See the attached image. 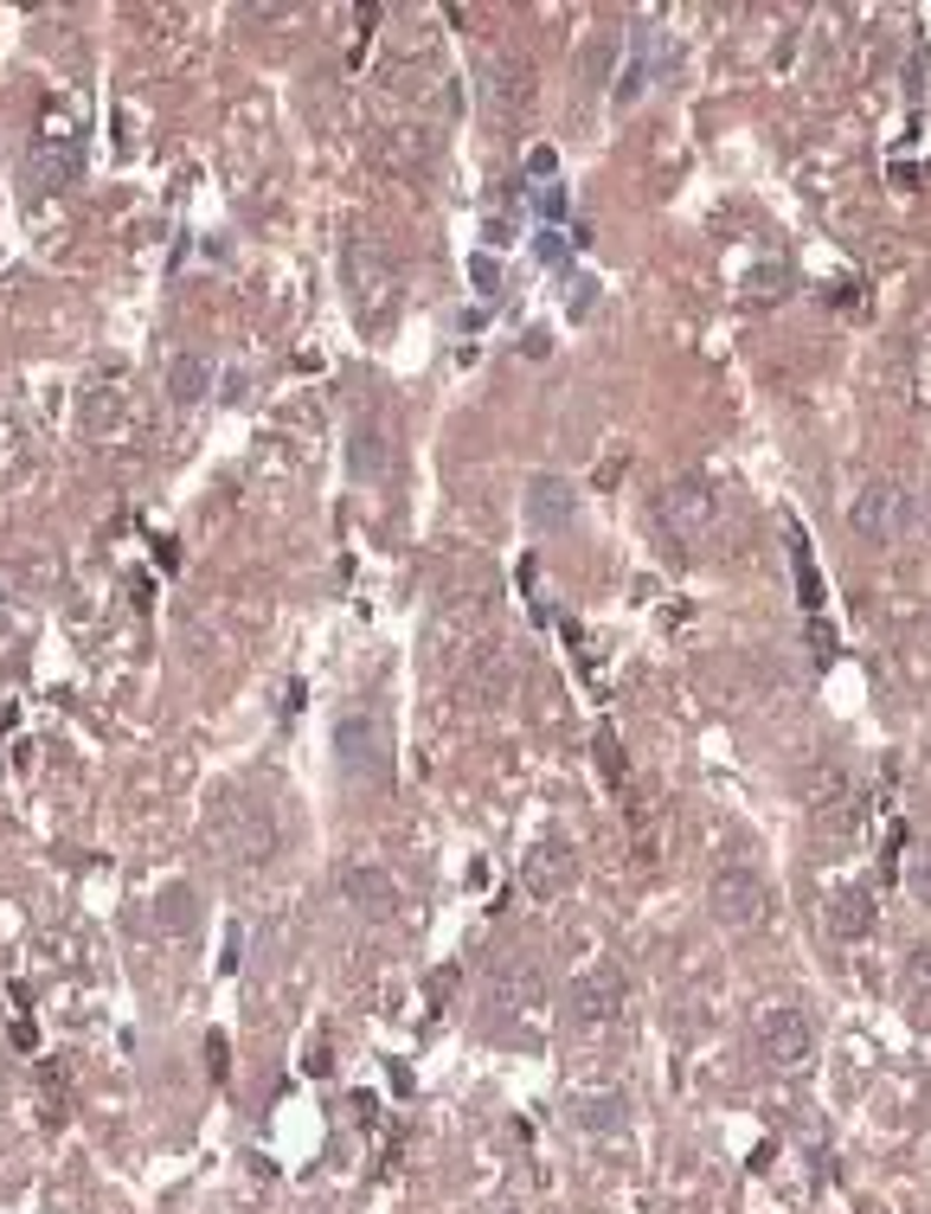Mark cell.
<instances>
[{"mask_svg":"<svg viewBox=\"0 0 931 1214\" xmlns=\"http://www.w3.org/2000/svg\"><path fill=\"white\" fill-rule=\"evenodd\" d=\"M206 842L213 855H225L231 867H264L277 855V810L264 797H244V790H225L213 810H206Z\"/></svg>","mask_w":931,"mask_h":1214,"instance_id":"6da1fadb","label":"cell"},{"mask_svg":"<svg viewBox=\"0 0 931 1214\" xmlns=\"http://www.w3.org/2000/svg\"><path fill=\"white\" fill-rule=\"evenodd\" d=\"M335 759H341V778L386 790L392 785V726L379 714H341L335 719Z\"/></svg>","mask_w":931,"mask_h":1214,"instance_id":"7a4b0ae2","label":"cell"},{"mask_svg":"<svg viewBox=\"0 0 931 1214\" xmlns=\"http://www.w3.org/2000/svg\"><path fill=\"white\" fill-rule=\"evenodd\" d=\"M655 521L668 527V540H681V547H707V534H714V521H719V489L701 476V470L668 476V483L655 489Z\"/></svg>","mask_w":931,"mask_h":1214,"instance_id":"3957f363","label":"cell"},{"mask_svg":"<svg viewBox=\"0 0 931 1214\" xmlns=\"http://www.w3.org/2000/svg\"><path fill=\"white\" fill-rule=\"evenodd\" d=\"M520 649L507 643H482L463 655V675H456V701L463 708H502V701H514V688H520Z\"/></svg>","mask_w":931,"mask_h":1214,"instance_id":"277c9868","label":"cell"},{"mask_svg":"<svg viewBox=\"0 0 931 1214\" xmlns=\"http://www.w3.org/2000/svg\"><path fill=\"white\" fill-rule=\"evenodd\" d=\"M707 913L732 931L758 926V919L771 913V880H765L758 867H745V861H726L714 880H707Z\"/></svg>","mask_w":931,"mask_h":1214,"instance_id":"5b68a950","label":"cell"},{"mask_svg":"<svg viewBox=\"0 0 931 1214\" xmlns=\"http://www.w3.org/2000/svg\"><path fill=\"white\" fill-rule=\"evenodd\" d=\"M348 277H354L360 328H386L392 322V302H399V264L386 258V245L360 238L354 251H348Z\"/></svg>","mask_w":931,"mask_h":1214,"instance_id":"8992f818","label":"cell"},{"mask_svg":"<svg viewBox=\"0 0 931 1214\" xmlns=\"http://www.w3.org/2000/svg\"><path fill=\"white\" fill-rule=\"evenodd\" d=\"M758 1048H765V1061L778 1073H803L816 1061V1022L796 1002H778V1009L758 1015Z\"/></svg>","mask_w":931,"mask_h":1214,"instance_id":"52a82bcc","label":"cell"},{"mask_svg":"<svg viewBox=\"0 0 931 1214\" xmlns=\"http://www.w3.org/2000/svg\"><path fill=\"white\" fill-rule=\"evenodd\" d=\"M848 527H855L867 547H893V540L906 534V489H899L893 476H873V483L855 496V508H848Z\"/></svg>","mask_w":931,"mask_h":1214,"instance_id":"ba28073f","label":"cell"},{"mask_svg":"<svg viewBox=\"0 0 931 1214\" xmlns=\"http://www.w3.org/2000/svg\"><path fill=\"white\" fill-rule=\"evenodd\" d=\"M533 97H540V84H533V65H527V59H495V65L482 72V110H489L502 129L533 110Z\"/></svg>","mask_w":931,"mask_h":1214,"instance_id":"9c48e42d","label":"cell"},{"mask_svg":"<svg viewBox=\"0 0 931 1214\" xmlns=\"http://www.w3.org/2000/svg\"><path fill=\"white\" fill-rule=\"evenodd\" d=\"M573 880H578V849L559 842V836H546V842H533V849L520 855V887H527L533 900H566Z\"/></svg>","mask_w":931,"mask_h":1214,"instance_id":"30bf717a","label":"cell"},{"mask_svg":"<svg viewBox=\"0 0 931 1214\" xmlns=\"http://www.w3.org/2000/svg\"><path fill=\"white\" fill-rule=\"evenodd\" d=\"M373 161H379L386 174H399V180H425L430 167H437V136H430L425 123L379 129V136H373Z\"/></svg>","mask_w":931,"mask_h":1214,"instance_id":"8fae6325","label":"cell"},{"mask_svg":"<svg viewBox=\"0 0 931 1214\" xmlns=\"http://www.w3.org/2000/svg\"><path fill=\"white\" fill-rule=\"evenodd\" d=\"M566 1009H573V1022H584V1028L611 1022V1015L624 1009V971H617V964H597V971L573 977V984H566Z\"/></svg>","mask_w":931,"mask_h":1214,"instance_id":"7c38bea8","label":"cell"},{"mask_svg":"<svg viewBox=\"0 0 931 1214\" xmlns=\"http://www.w3.org/2000/svg\"><path fill=\"white\" fill-rule=\"evenodd\" d=\"M540 997H546V984H540V964L533 958H502L489 971V1009L520 1015V1009H540Z\"/></svg>","mask_w":931,"mask_h":1214,"instance_id":"4fadbf2b","label":"cell"},{"mask_svg":"<svg viewBox=\"0 0 931 1214\" xmlns=\"http://www.w3.org/2000/svg\"><path fill=\"white\" fill-rule=\"evenodd\" d=\"M520 508H527V527L533 534H566L578 514V496L566 476H533L527 483V496H520Z\"/></svg>","mask_w":931,"mask_h":1214,"instance_id":"5bb4252c","label":"cell"},{"mask_svg":"<svg viewBox=\"0 0 931 1214\" xmlns=\"http://www.w3.org/2000/svg\"><path fill=\"white\" fill-rule=\"evenodd\" d=\"M392 463H399L392 430L379 425V418H360L354 437H348V470H354L360 483H386V476H392Z\"/></svg>","mask_w":931,"mask_h":1214,"instance_id":"9a60e30c","label":"cell"},{"mask_svg":"<svg viewBox=\"0 0 931 1214\" xmlns=\"http://www.w3.org/2000/svg\"><path fill=\"white\" fill-rule=\"evenodd\" d=\"M341 893H348V906H354V913H366V919L399 913V880H392L386 867H373V861H360V867H348V874H341Z\"/></svg>","mask_w":931,"mask_h":1214,"instance_id":"2e32d148","label":"cell"},{"mask_svg":"<svg viewBox=\"0 0 931 1214\" xmlns=\"http://www.w3.org/2000/svg\"><path fill=\"white\" fill-rule=\"evenodd\" d=\"M822 926L835 938H867L873 931V887H835L822 906Z\"/></svg>","mask_w":931,"mask_h":1214,"instance_id":"e0dca14e","label":"cell"},{"mask_svg":"<svg viewBox=\"0 0 931 1214\" xmlns=\"http://www.w3.org/2000/svg\"><path fill=\"white\" fill-rule=\"evenodd\" d=\"M148 926L161 931V938H187V931H200V893H193V887H161Z\"/></svg>","mask_w":931,"mask_h":1214,"instance_id":"ac0fdd59","label":"cell"},{"mask_svg":"<svg viewBox=\"0 0 931 1214\" xmlns=\"http://www.w3.org/2000/svg\"><path fill=\"white\" fill-rule=\"evenodd\" d=\"M77 174H84V148H77V136H46V142H39V187L65 193V187H77Z\"/></svg>","mask_w":931,"mask_h":1214,"instance_id":"d6986e66","label":"cell"},{"mask_svg":"<svg viewBox=\"0 0 931 1214\" xmlns=\"http://www.w3.org/2000/svg\"><path fill=\"white\" fill-rule=\"evenodd\" d=\"M167 392H174V405H200V399L213 392V360H206V354H174V366H167Z\"/></svg>","mask_w":931,"mask_h":1214,"instance_id":"ffe728a7","label":"cell"},{"mask_svg":"<svg viewBox=\"0 0 931 1214\" xmlns=\"http://www.w3.org/2000/svg\"><path fill=\"white\" fill-rule=\"evenodd\" d=\"M566 1112H573L578 1131H617V1125L630 1118V1099H624V1092H591V1099H573Z\"/></svg>","mask_w":931,"mask_h":1214,"instance_id":"44dd1931","label":"cell"},{"mask_svg":"<svg viewBox=\"0 0 931 1214\" xmlns=\"http://www.w3.org/2000/svg\"><path fill=\"white\" fill-rule=\"evenodd\" d=\"M790 566H796V591H803V604H809V611H822V578H816L809 540H803V527H796V521H790Z\"/></svg>","mask_w":931,"mask_h":1214,"instance_id":"7402d4cb","label":"cell"},{"mask_svg":"<svg viewBox=\"0 0 931 1214\" xmlns=\"http://www.w3.org/2000/svg\"><path fill=\"white\" fill-rule=\"evenodd\" d=\"M611 59H617V33H597V39L584 46V84H604Z\"/></svg>","mask_w":931,"mask_h":1214,"instance_id":"603a6c76","label":"cell"},{"mask_svg":"<svg viewBox=\"0 0 931 1214\" xmlns=\"http://www.w3.org/2000/svg\"><path fill=\"white\" fill-rule=\"evenodd\" d=\"M597 765H604L611 785H630V759H624V746H617L611 733H597Z\"/></svg>","mask_w":931,"mask_h":1214,"instance_id":"cb8c5ba5","label":"cell"},{"mask_svg":"<svg viewBox=\"0 0 931 1214\" xmlns=\"http://www.w3.org/2000/svg\"><path fill=\"white\" fill-rule=\"evenodd\" d=\"M533 206H540V218H546V231L566 218V187L559 180H540V193H533Z\"/></svg>","mask_w":931,"mask_h":1214,"instance_id":"d4e9b609","label":"cell"},{"mask_svg":"<svg viewBox=\"0 0 931 1214\" xmlns=\"http://www.w3.org/2000/svg\"><path fill=\"white\" fill-rule=\"evenodd\" d=\"M906 887H913L919 906H931V849H919V855L906 861Z\"/></svg>","mask_w":931,"mask_h":1214,"instance_id":"484cf974","label":"cell"},{"mask_svg":"<svg viewBox=\"0 0 931 1214\" xmlns=\"http://www.w3.org/2000/svg\"><path fill=\"white\" fill-rule=\"evenodd\" d=\"M469 277H476V289H482V296H502V264H495L489 251H476V258H469Z\"/></svg>","mask_w":931,"mask_h":1214,"instance_id":"4316f807","label":"cell"},{"mask_svg":"<svg viewBox=\"0 0 931 1214\" xmlns=\"http://www.w3.org/2000/svg\"><path fill=\"white\" fill-rule=\"evenodd\" d=\"M527 174H533V180H553V174H559V154H553V148H533V154H527Z\"/></svg>","mask_w":931,"mask_h":1214,"instance_id":"83f0119b","label":"cell"},{"mask_svg":"<svg viewBox=\"0 0 931 1214\" xmlns=\"http://www.w3.org/2000/svg\"><path fill=\"white\" fill-rule=\"evenodd\" d=\"M206 1067H213V1079H225V1073H231V1061H225V1035H218V1028L206 1035Z\"/></svg>","mask_w":931,"mask_h":1214,"instance_id":"f1b7e54d","label":"cell"},{"mask_svg":"<svg viewBox=\"0 0 931 1214\" xmlns=\"http://www.w3.org/2000/svg\"><path fill=\"white\" fill-rule=\"evenodd\" d=\"M559 251H566V245H559V231H540V258H546V264H559Z\"/></svg>","mask_w":931,"mask_h":1214,"instance_id":"f546056e","label":"cell"}]
</instances>
